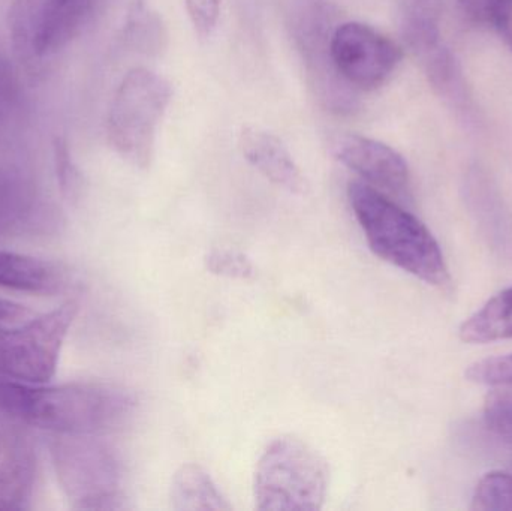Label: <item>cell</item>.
Masks as SVG:
<instances>
[{"label": "cell", "instance_id": "cell-1", "mask_svg": "<svg viewBox=\"0 0 512 511\" xmlns=\"http://www.w3.org/2000/svg\"><path fill=\"white\" fill-rule=\"evenodd\" d=\"M135 407V396L116 384L42 386L0 378V425L99 435L122 425Z\"/></svg>", "mask_w": 512, "mask_h": 511}, {"label": "cell", "instance_id": "cell-2", "mask_svg": "<svg viewBox=\"0 0 512 511\" xmlns=\"http://www.w3.org/2000/svg\"><path fill=\"white\" fill-rule=\"evenodd\" d=\"M348 197L373 254L427 284L450 285L441 246L420 219L366 182L349 183Z\"/></svg>", "mask_w": 512, "mask_h": 511}, {"label": "cell", "instance_id": "cell-3", "mask_svg": "<svg viewBox=\"0 0 512 511\" xmlns=\"http://www.w3.org/2000/svg\"><path fill=\"white\" fill-rule=\"evenodd\" d=\"M327 462L294 437H280L265 449L255 471V503L261 511H318L327 497Z\"/></svg>", "mask_w": 512, "mask_h": 511}, {"label": "cell", "instance_id": "cell-4", "mask_svg": "<svg viewBox=\"0 0 512 511\" xmlns=\"http://www.w3.org/2000/svg\"><path fill=\"white\" fill-rule=\"evenodd\" d=\"M51 461L74 510H122L123 468L113 449L95 435H53Z\"/></svg>", "mask_w": 512, "mask_h": 511}, {"label": "cell", "instance_id": "cell-5", "mask_svg": "<svg viewBox=\"0 0 512 511\" xmlns=\"http://www.w3.org/2000/svg\"><path fill=\"white\" fill-rule=\"evenodd\" d=\"M171 101V84L147 68H134L114 93L107 119L110 146L146 170L155 152L156 129Z\"/></svg>", "mask_w": 512, "mask_h": 511}, {"label": "cell", "instance_id": "cell-6", "mask_svg": "<svg viewBox=\"0 0 512 511\" xmlns=\"http://www.w3.org/2000/svg\"><path fill=\"white\" fill-rule=\"evenodd\" d=\"M102 0H14L8 12L15 54L38 65L68 47L92 20Z\"/></svg>", "mask_w": 512, "mask_h": 511}, {"label": "cell", "instance_id": "cell-7", "mask_svg": "<svg viewBox=\"0 0 512 511\" xmlns=\"http://www.w3.org/2000/svg\"><path fill=\"white\" fill-rule=\"evenodd\" d=\"M78 311L80 302L69 299L21 326L0 327V378L30 384L51 380Z\"/></svg>", "mask_w": 512, "mask_h": 511}, {"label": "cell", "instance_id": "cell-8", "mask_svg": "<svg viewBox=\"0 0 512 511\" xmlns=\"http://www.w3.org/2000/svg\"><path fill=\"white\" fill-rule=\"evenodd\" d=\"M289 17L292 38L303 57L319 101L337 113L354 110L357 92L343 83L331 59V36L336 27H333L334 12L330 3L325 0H297Z\"/></svg>", "mask_w": 512, "mask_h": 511}, {"label": "cell", "instance_id": "cell-9", "mask_svg": "<svg viewBox=\"0 0 512 511\" xmlns=\"http://www.w3.org/2000/svg\"><path fill=\"white\" fill-rule=\"evenodd\" d=\"M330 48L337 74L354 92H372L384 86L403 57L393 39L358 21L337 24Z\"/></svg>", "mask_w": 512, "mask_h": 511}, {"label": "cell", "instance_id": "cell-10", "mask_svg": "<svg viewBox=\"0 0 512 511\" xmlns=\"http://www.w3.org/2000/svg\"><path fill=\"white\" fill-rule=\"evenodd\" d=\"M62 225V215L32 174L0 156V236H45Z\"/></svg>", "mask_w": 512, "mask_h": 511}, {"label": "cell", "instance_id": "cell-11", "mask_svg": "<svg viewBox=\"0 0 512 511\" xmlns=\"http://www.w3.org/2000/svg\"><path fill=\"white\" fill-rule=\"evenodd\" d=\"M333 155L373 188L405 195L409 189V167L397 150L363 135H340L331 144Z\"/></svg>", "mask_w": 512, "mask_h": 511}, {"label": "cell", "instance_id": "cell-12", "mask_svg": "<svg viewBox=\"0 0 512 511\" xmlns=\"http://www.w3.org/2000/svg\"><path fill=\"white\" fill-rule=\"evenodd\" d=\"M36 470L38 461L29 435L18 426H11L6 432L0 459V510L29 509Z\"/></svg>", "mask_w": 512, "mask_h": 511}, {"label": "cell", "instance_id": "cell-13", "mask_svg": "<svg viewBox=\"0 0 512 511\" xmlns=\"http://www.w3.org/2000/svg\"><path fill=\"white\" fill-rule=\"evenodd\" d=\"M239 147L246 161L274 185L291 194L306 191L303 173L276 135L254 126H245L239 134Z\"/></svg>", "mask_w": 512, "mask_h": 511}, {"label": "cell", "instance_id": "cell-14", "mask_svg": "<svg viewBox=\"0 0 512 511\" xmlns=\"http://www.w3.org/2000/svg\"><path fill=\"white\" fill-rule=\"evenodd\" d=\"M72 276L63 264L0 251V287L51 296L66 291Z\"/></svg>", "mask_w": 512, "mask_h": 511}, {"label": "cell", "instance_id": "cell-15", "mask_svg": "<svg viewBox=\"0 0 512 511\" xmlns=\"http://www.w3.org/2000/svg\"><path fill=\"white\" fill-rule=\"evenodd\" d=\"M171 509L177 511H230L227 498L212 477L198 465H183L173 477Z\"/></svg>", "mask_w": 512, "mask_h": 511}, {"label": "cell", "instance_id": "cell-16", "mask_svg": "<svg viewBox=\"0 0 512 511\" xmlns=\"http://www.w3.org/2000/svg\"><path fill=\"white\" fill-rule=\"evenodd\" d=\"M460 339L466 344L512 339V287L496 294L480 311L460 326Z\"/></svg>", "mask_w": 512, "mask_h": 511}, {"label": "cell", "instance_id": "cell-17", "mask_svg": "<svg viewBox=\"0 0 512 511\" xmlns=\"http://www.w3.org/2000/svg\"><path fill=\"white\" fill-rule=\"evenodd\" d=\"M123 39L138 53L159 56L167 47V27L161 15L144 0H134L126 17Z\"/></svg>", "mask_w": 512, "mask_h": 511}, {"label": "cell", "instance_id": "cell-18", "mask_svg": "<svg viewBox=\"0 0 512 511\" xmlns=\"http://www.w3.org/2000/svg\"><path fill=\"white\" fill-rule=\"evenodd\" d=\"M475 511H512V474L495 471L478 482L472 498Z\"/></svg>", "mask_w": 512, "mask_h": 511}, {"label": "cell", "instance_id": "cell-19", "mask_svg": "<svg viewBox=\"0 0 512 511\" xmlns=\"http://www.w3.org/2000/svg\"><path fill=\"white\" fill-rule=\"evenodd\" d=\"M483 416L493 435L512 444V384L493 386L484 399Z\"/></svg>", "mask_w": 512, "mask_h": 511}, {"label": "cell", "instance_id": "cell-20", "mask_svg": "<svg viewBox=\"0 0 512 511\" xmlns=\"http://www.w3.org/2000/svg\"><path fill=\"white\" fill-rule=\"evenodd\" d=\"M54 168H56L57 183L60 192L68 201L78 200L81 194V174L72 161L68 143L65 138L56 137L53 141Z\"/></svg>", "mask_w": 512, "mask_h": 511}, {"label": "cell", "instance_id": "cell-21", "mask_svg": "<svg viewBox=\"0 0 512 511\" xmlns=\"http://www.w3.org/2000/svg\"><path fill=\"white\" fill-rule=\"evenodd\" d=\"M206 266L213 275L231 279H252L256 272L251 258L234 249H212L207 254Z\"/></svg>", "mask_w": 512, "mask_h": 511}, {"label": "cell", "instance_id": "cell-22", "mask_svg": "<svg viewBox=\"0 0 512 511\" xmlns=\"http://www.w3.org/2000/svg\"><path fill=\"white\" fill-rule=\"evenodd\" d=\"M465 377L471 383L481 384V386L512 384V354L490 357V359L472 363L466 369Z\"/></svg>", "mask_w": 512, "mask_h": 511}, {"label": "cell", "instance_id": "cell-23", "mask_svg": "<svg viewBox=\"0 0 512 511\" xmlns=\"http://www.w3.org/2000/svg\"><path fill=\"white\" fill-rule=\"evenodd\" d=\"M20 104V81L8 59L0 54V128L6 125Z\"/></svg>", "mask_w": 512, "mask_h": 511}, {"label": "cell", "instance_id": "cell-24", "mask_svg": "<svg viewBox=\"0 0 512 511\" xmlns=\"http://www.w3.org/2000/svg\"><path fill=\"white\" fill-rule=\"evenodd\" d=\"M186 11L198 36L209 38L218 26L221 0H186Z\"/></svg>", "mask_w": 512, "mask_h": 511}, {"label": "cell", "instance_id": "cell-25", "mask_svg": "<svg viewBox=\"0 0 512 511\" xmlns=\"http://www.w3.org/2000/svg\"><path fill=\"white\" fill-rule=\"evenodd\" d=\"M499 2L501 0H459V8L469 23L490 29Z\"/></svg>", "mask_w": 512, "mask_h": 511}, {"label": "cell", "instance_id": "cell-26", "mask_svg": "<svg viewBox=\"0 0 512 511\" xmlns=\"http://www.w3.org/2000/svg\"><path fill=\"white\" fill-rule=\"evenodd\" d=\"M490 29L496 30L512 50V0H501Z\"/></svg>", "mask_w": 512, "mask_h": 511}, {"label": "cell", "instance_id": "cell-27", "mask_svg": "<svg viewBox=\"0 0 512 511\" xmlns=\"http://www.w3.org/2000/svg\"><path fill=\"white\" fill-rule=\"evenodd\" d=\"M29 314V309L26 306L11 302V300L0 299V327L18 323Z\"/></svg>", "mask_w": 512, "mask_h": 511}]
</instances>
